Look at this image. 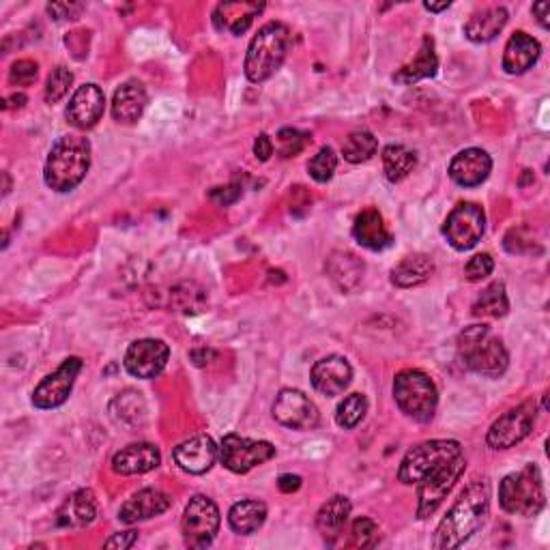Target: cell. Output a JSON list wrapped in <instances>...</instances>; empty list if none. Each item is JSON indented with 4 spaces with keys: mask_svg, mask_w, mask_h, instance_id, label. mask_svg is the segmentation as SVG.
I'll return each instance as SVG.
<instances>
[{
    "mask_svg": "<svg viewBox=\"0 0 550 550\" xmlns=\"http://www.w3.org/2000/svg\"><path fill=\"white\" fill-rule=\"evenodd\" d=\"M490 514V484L488 480L471 482L458 501L452 505V510L445 514L441 525L434 533L432 546L434 548H458L465 544L473 533L480 531Z\"/></svg>",
    "mask_w": 550,
    "mask_h": 550,
    "instance_id": "1",
    "label": "cell"
},
{
    "mask_svg": "<svg viewBox=\"0 0 550 550\" xmlns=\"http://www.w3.org/2000/svg\"><path fill=\"white\" fill-rule=\"evenodd\" d=\"M91 168V142L82 136H61L52 149L43 168V179L50 190L65 194L76 190Z\"/></svg>",
    "mask_w": 550,
    "mask_h": 550,
    "instance_id": "2",
    "label": "cell"
},
{
    "mask_svg": "<svg viewBox=\"0 0 550 550\" xmlns=\"http://www.w3.org/2000/svg\"><path fill=\"white\" fill-rule=\"evenodd\" d=\"M458 359L467 370L488 379H499L510 366V355L503 340L486 325H471L460 331Z\"/></svg>",
    "mask_w": 550,
    "mask_h": 550,
    "instance_id": "3",
    "label": "cell"
},
{
    "mask_svg": "<svg viewBox=\"0 0 550 550\" xmlns=\"http://www.w3.org/2000/svg\"><path fill=\"white\" fill-rule=\"evenodd\" d=\"M291 52V31L282 22H267L254 35L245 54V76L250 82H267L278 74Z\"/></svg>",
    "mask_w": 550,
    "mask_h": 550,
    "instance_id": "4",
    "label": "cell"
},
{
    "mask_svg": "<svg viewBox=\"0 0 550 550\" xmlns=\"http://www.w3.org/2000/svg\"><path fill=\"white\" fill-rule=\"evenodd\" d=\"M501 508L514 516H535L544 510L546 492L542 473L535 465H527L503 477L499 486Z\"/></svg>",
    "mask_w": 550,
    "mask_h": 550,
    "instance_id": "5",
    "label": "cell"
},
{
    "mask_svg": "<svg viewBox=\"0 0 550 550\" xmlns=\"http://www.w3.org/2000/svg\"><path fill=\"white\" fill-rule=\"evenodd\" d=\"M394 398L398 409L413 422L428 424L437 413V385L422 370H402L394 379Z\"/></svg>",
    "mask_w": 550,
    "mask_h": 550,
    "instance_id": "6",
    "label": "cell"
},
{
    "mask_svg": "<svg viewBox=\"0 0 550 550\" xmlns=\"http://www.w3.org/2000/svg\"><path fill=\"white\" fill-rule=\"evenodd\" d=\"M467 469L465 454L456 458H450L441 462L439 467L428 471L422 480L417 482V518L426 520L434 512H437L447 495L454 490L456 482L462 477Z\"/></svg>",
    "mask_w": 550,
    "mask_h": 550,
    "instance_id": "7",
    "label": "cell"
},
{
    "mask_svg": "<svg viewBox=\"0 0 550 550\" xmlns=\"http://www.w3.org/2000/svg\"><path fill=\"white\" fill-rule=\"evenodd\" d=\"M460 454H462V445L452 439H434V441L419 443L402 458L398 469V480L402 484L413 486L422 480L428 471L439 467L441 462L456 458Z\"/></svg>",
    "mask_w": 550,
    "mask_h": 550,
    "instance_id": "8",
    "label": "cell"
},
{
    "mask_svg": "<svg viewBox=\"0 0 550 550\" xmlns=\"http://www.w3.org/2000/svg\"><path fill=\"white\" fill-rule=\"evenodd\" d=\"M220 510L213 499L196 495L185 505L181 531L183 542L190 548H207L213 544L217 531H220Z\"/></svg>",
    "mask_w": 550,
    "mask_h": 550,
    "instance_id": "9",
    "label": "cell"
},
{
    "mask_svg": "<svg viewBox=\"0 0 550 550\" xmlns=\"http://www.w3.org/2000/svg\"><path fill=\"white\" fill-rule=\"evenodd\" d=\"M486 233V213L475 202H460L447 215L443 224V237L458 252H467L482 241Z\"/></svg>",
    "mask_w": 550,
    "mask_h": 550,
    "instance_id": "10",
    "label": "cell"
},
{
    "mask_svg": "<svg viewBox=\"0 0 550 550\" xmlns=\"http://www.w3.org/2000/svg\"><path fill=\"white\" fill-rule=\"evenodd\" d=\"M538 422V404L535 400H527L518 404L516 409L503 413L495 424L490 426L486 434V443L492 450H510V447L525 441Z\"/></svg>",
    "mask_w": 550,
    "mask_h": 550,
    "instance_id": "11",
    "label": "cell"
},
{
    "mask_svg": "<svg viewBox=\"0 0 550 550\" xmlns=\"http://www.w3.org/2000/svg\"><path fill=\"white\" fill-rule=\"evenodd\" d=\"M273 456L275 447L269 441L245 439L239 434H226L220 445V462L228 471L239 475L265 465Z\"/></svg>",
    "mask_w": 550,
    "mask_h": 550,
    "instance_id": "12",
    "label": "cell"
},
{
    "mask_svg": "<svg viewBox=\"0 0 550 550\" xmlns=\"http://www.w3.org/2000/svg\"><path fill=\"white\" fill-rule=\"evenodd\" d=\"M80 370H82V359L67 357L59 368H56L52 374H48L46 379L35 387L33 392L35 409L50 411V409H59L61 404H65L67 398L71 396V389H74Z\"/></svg>",
    "mask_w": 550,
    "mask_h": 550,
    "instance_id": "13",
    "label": "cell"
},
{
    "mask_svg": "<svg viewBox=\"0 0 550 550\" xmlns=\"http://www.w3.org/2000/svg\"><path fill=\"white\" fill-rule=\"evenodd\" d=\"M273 417L291 430H314L321 424L318 407L299 389H282L273 402Z\"/></svg>",
    "mask_w": 550,
    "mask_h": 550,
    "instance_id": "14",
    "label": "cell"
},
{
    "mask_svg": "<svg viewBox=\"0 0 550 550\" xmlns=\"http://www.w3.org/2000/svg\"><path fill=\"white\" fill-rule=\"evenodd\" d=\"M170 357L168 344L155 338H142L129 344L125 353V370L142 381H151L164 372Z\"/></svg>",
    "mask_w": 550,
    "mask_h": 550,
    "instance_id": "15",
    "label": "cell"
},
{
    "mask_svg": "<svg viewBox=\"0 0 550 550\" xmlns=\"http://www.w3.org/2000/svg\"><path fill=\"white\" fill-rule=\"evenodd\" d=\"M177 467L190 475H205L220 458V447L207 434H196V437L179 443L172 452Z\"/></svg>",
    "mask_w": 550,
    "mask_h": 550,
    "instance_id": "16",
    "label": "cell"
},
{
    "mask_svg": "<svg viewBox=\"0 0 550 550\" xmlns=\"http://www.w3.org/2000/svg\"><path fill=\"white\" fill-rule=\"evenodd\" d=\"M106 110V95L97 84H84L69 99V106L65 110L67 123L76 129H93Z\"/></svg>",
    "mask_w": 550,
    "mask_h": 550,
    "instance_id": "17",
    "label": "cell"
},
{
    "mask_svg": "<svg viewBox=\"0 0 550 550\" xmlns=\"http://www.w3.org/2000/svg\"><path fill=\"white\" fill-rule=\"evenodd\" d=\"M312 387L323 396H340L353 381V368L342 355H327L310 372Z\"/></svg>",
    "mask_w": 550,
    "mask_h": 550,
    "instance_id": "18",
    "label": "cell"
},
{
    "mask_svg": "<svg viewBox=\"0 0 550 550\" xmlns=\"http://www.w3.org/2000/svg\"><path fill=\"white\" fill-rule=\"evenodd\" d=\"M99 514V503L91 488H80L61 503L56 512V525L63 529H84L95 523Z\"/></svg>",
    "mask_w": 550,
    "mask_h": 550,
    "instance_id": "19",
    "label": "cell"
},
{
    "mask_svg": "<svg viewBox=\"0 0 550 550\" xmlns=\"http://www.w3.org/2000/svg\"><path fill=\"white\" fill-rule=\"evenodd\" d=\"M492 170V159L484 149H465L454 155L450 162V177L460 187H477L482 185Z\"/></svg>",
    "mask_w": 550,
    "mask_h": 550,
    "instance_id": "20",
    "label": "cell"
},
{
    "mask_svg": "<svg viewBox=\"0 0 550 550\" xmlns=\"http://www.w3.org/2000/svg\"><path fill=\"white\" fill-rule=\"evenodd\" d=\"M170 505H172V499L166 495V492L157 488H144L123 503V508L119 510V520L125 525H136V523H142V520L162 516L164 512L170 510Z\"/></svg>",
    "mask_w": 550,
    "mask_h": 550,
    "instance_id": "21",
    "label": "cell"
},
{
    "mask_svg": "<svg viewBox=\"0 0 550 550\" xmlns=\"http://www.w3.org/2000/svg\"><path fill=\"white\" fill-rule=\"evenodd\" d=\"M149 95L138 80L123 82L112 97V119L121 125H134L147 110Z\"/></svg>",
    "mask_w": 550,
    "mask_h": 550,
    "instance_id": "22",
    "label": "cell"
},
{
    "mask_svg": "<svg viewBox=\"0 0 550 550\" xmlns=\"http://www.w3.org/2000/svg\"><path fill=\"white\" fill-rule=\"evenodd\" d=\"M263 11L265 3H248V0L245 3H220L213 11V24L217 31L239 37Z\"/></svg>",
    "mask_w": 550,
    "mask_h": 550,
    "instance_id": "23",
    "label": "cell"
},
{
    "mask_svg": "<svg viewBox=\"0 0 550 550\" xmlns=\"http://www.w3.org/2000/svg\"><path fill=\"white\" fill-rule=\"evenodd\" d=\"M162 454L151 443H132L112 456V471L119 475H142L159 467Z\"/></svg>",
    "mask_w": 550,
    "mask_h": 550,
    "instance_id": "24",
    "label": "cell"
},
{
    "mask_svg": "<svg viewBox=\"0 0 550 550\" xmlns=\"http://www.w3.org/2000/svg\"><path fill=\"white\" fill-rule=\"evenodd\" d=\"M540 54H542V46L538 39H533L525 31H516L510 37L508 46H505V52H503L505 74L510 76L525 74V71H529L535 63H538Z\"/></svg>",
    "mask_w": 550,
    "mask_h": 550,
    "instance_id": "25",
    "label": "cell"
},
{
    "mask_svg": "<svg viewBox=\"0 0 550 550\" xmlns=\"http://www.w3.org/2000/svg\"><path fill=\"white\" fill-rule=\"evenodd\" d=\"M353 237L361 245V248L372 250V252H381L387 250L389 245L394 243L392 233H389L383 215L376 209H364L353 224Z\"/></svg>",
    "mask_w": 550,
    "mask_h": 550,
    "instance_id": "26",
    "label": "cell"
},
{
    "mask_svg": "<svg viewBox=\"0 0 550 550\" xmlns=\"http://www.w3.org/2000/svg\"><path fill=\"white\" fill-rule=\"evenodd\" d=\"M325 269H327L329 280L336 284L338 291L353 293L355 288L361 284V280H364L366 265H364V260L355 256L353 252L338 250L327 258Z\"/></svg>",
    "mask_w": 550,
    "mask_h": 550,
    "instance_id": "27",
    "label": "cell"
},
{
    "mask_svg": "<svg viewBox=\"0 0 550 550\" xmlns=\"http://www.w3.org/2000/svg\"><path fill=\"white\" fill-rule=\"evenodd\" d=\"M351 512L353 503L344 495H336L327 499V503H323V508L316 514V529L327 544H334L340 538L346 523H349Z\"/></svg>",
    "mask_w": 550,
    "mask_h": 550,
    "instance_id": "28",
    "label": "cell"
},
{
    "mask_svg": "<svg viewBox=\"0 0 550 550\" xmlns=\"http://www.w3.org/2000/svg\"><path fill=\"white\" fill-rule=\"evenodd\" d=\"M510 20V13L505 7H484L475 11L465 24V37L473 43H488L497 39Z\"/></svg>",
    "mask_w": 550,
    "mask_h": 550,
    "instance_id": "29",
    "label": "cell"
},
{
    "mask_svg": "<svg viewBox=\"0 0 550 550\" xmlns=\"http://www.w3.org/2000/svg\"><path fill=\"white\" fill-rule=\"evenodd\" d=\"M437 71H439V56H437V50H434V41L432 37H424L422 48H419L417 56L409 65H404L398 74H394V82L411 86V84H417L419 80L434 78L437 76Z\"/></svg>",
    "mask_w": 550,
    "mask_h": 550,
    "instance_id": "30",
    "label": "cell"
},
{
    "mask_svg": "<svg viewBox=\"0 0 550 550\" xmlns=\"http://www.w3.org/2000/svg\"><path fill=\"white\" fill-rule=\"evenodd\" d=\"M434 275V260L426 254H413L402 258L392 269V284L398 288H413L426 284Z\"/></svg>",
    "mask_w": 550,
    "mask_h": 550,
    "instance_id": "31",
    "label": "cell"
},
{
    "mask_svg": "<svg viewBox=\"0 0 550 550\" xmlns=\"http://www.w3.org/2000/svg\"><path fill=\"white\" fill-rule=\"evenodd\" d=\"M267 520V505L256 499H243L228 512V525L237 535H252Z\"/></svg>",
    "mask_w": 550,
    "mask_h": 550,
    "instance_id": "32",
    "label": "cell"
},
{
    "mask_svg": "<svg viewBox=\"0 0 550 550\" xmlns=\"http://www.w3.org/2000/svg\"><path fill=\"white\" fill-rule=\"evenodd\" d=\"M417 166V155L404 144H389L383 149V168L389 183H400L407 179Z\"/></svg>",
    "mask_w": 550,
    "mask_h": 550,
    "instance_id": "33",
    "label": "cell"
},
{
    "mask_svg": "<svg viewBox=\"0 0 550 550\" xmlns=\"http://www.w3.org/2000/svg\"><path fill=\"white\" fill-rule=\"evenodd\" d=\"M471 312L477 318H503L508 314L510 299H508V293H505V284L492 282L490 286H486L482 295L473 303Z\"/></svg>",
    "mask_w": 550,
    "mask_h": 550,
    "instance_id": "34",
    "label": "cell"
},
{
    "mask_svg": "<svg viewBox=\"0 0 550 550\" xmlns=\"http://www.w3.org/2000/svg\"><path fill=\"white\" fill-rule=\"evenodd\" d=\"M110 413L119 424L136 426V424H142L144 417H147V404H144L138 392H132V389H129V392H123L112 400Z\"/></svg>",
    "mask_w": 550,
    "mask_h": 550,
    "instance_id": "35",
    "label": "cell"
},
{
    "mask_svg": "<svg viewBox=\"0 0 550 550\" xmlns=\"http://www.w3.org/2000/svg\"><path fill=\"white\" fill-rule=\"evenodd\" d=\"M379 151V140L374 138V134L366 132V129H359V132H353L349 138H346L342 155L346 162L351 164H364L368 159H372Z\"/></svg>",
    "mask_w": 550,
    "mask_h": 550,
    "instance_id": "36",
    "label": "cell"
},
{
    "mask_svg": "<svg viewBox=\"0 0 550 550\" xmlns=\"http://www.w3.org/2000/svg\"><path fill=\"white\" fill-rule=\"evenodd\" d=\"M368 413V400L364 394H351L346 396L336 413V422L344 430H353L357 424H361V419Z\"/></svg>",
    "mask_w": 550,
    "mask_h": 550,
    "instance_id": "37",
    "label": "cell"
},
{
    "mask_svg": "<svg viewBox=\"0 0 550 550\" xmlns=\"http://www.w3.org/2000/svg\"><path fill=\"white\" fill-rule=\"evenodd\" d=\"M336 168H338V155L331 147H323L308 162V172L316 183H327L334 179Z\"/></svg>",
    "mask_w": 550,
    "mask_h": 550,
    "instance_id": "38",
    "label": "cell"
},
{
    "mask_svg": "<svg viewBox=\"0 0 550 550\" xmlns=\"http://www.w3.org/2000/svg\"><path fill=\"white\" fill-rule=\"evenodd\" d=\"M310 142H312V136L308 132H301V129H293V127H284L278 132V153L284 159L295 157L301 151H306Z\"/></svg>",
    "mask_w": 550,
    "mask_h": 550,
    "instance_id": "39",
    "label": "cell"
},
{
    "mask_svg": "<svg viewBox=\"0 0 550 550\" xmlns=\"http://www.w3.org/2000/svg\"><path fill=\"white\" fill-rule=\"evenodd\" d=\"M71 84H74V74H71V71L67 67H56L48 82H46V101L50 106L54 104H59V101L69 93L71 89Z\"/></svg>",
    "mask_w": 550,
    "mask_h": 550,
    "instance_id": "40",
    "label": "cell"
},
{
    "mask_svg": "<svg viewBox=\"0 0 550 550\" xmlns=\"http://www.w3.org/2000/svg\"><path fill=\"white\" fill-rule=\"evenodd\" d=\"M190 288H192V282L190 284H181L175 288V293H172V297H175V308L179 312H185V314H196L202 310V306H205V301H207V293L202 291L200 286H196L192 295H187L190 293Z\"/></svg>",
    "mask_w": 550,
    "mask_h": 550,
    "instance_id": "41",
    "label": "cell"
},
{
    "mask_svg": "<svg viewBox=\"0 0 550 550\" xmlns=\"http://www.w3.org/2000/svg\"><path fill=\"white\" fill-rule=\"evenodd\" d=\"M379 540V525L374 523L372 518L361 516L357 518L353 527H351V538H349V546L353 548H372Z\"/></svg>",
    "mask_w": 550,
    "mask_h": 550,
    "instance_id": "42",
    "label": "cell"
},
{
    "mask_svg": "<svg viewBox=\"0 0 550 550\" xmlns=\"http://www.w3.org/2000/svg\"><path fill=\"white\" fill-rule=\"evenodd\" d=\"M39 76V65L31 59H22L11 65L9 82L13 86H31Z\"/></svg>",
    "mask_w": 550,
    "mask_h": 550,
    "instance_id": "43",
    "label": "cell"
},
{
    "mask_svg": "<svg viewBox=\"0 0 550 550\" xmlns=\"http://www.w3.org/2000/svg\"><path fill=\"white\" fill-rule=\"evenodd\" d=\"M492 269H495V260H492L490 254H475L465 265V278L469 282H482L492 273Z\"/></svg>",
    "mask_w": 550,
    "mask_h": 550,
    "instance_id": "44",
    "label": "cell"
},
{
    "mask_svg": "<svg viewBox=\"0 0 550 550\" xmlns=\"http://www.w3.org/2000/svg\"><path fill=\"white\" fill-rule=\"evenodd\" d=\"M86 5L82 3H52L48 5V13L56 22H65V20H78L84 13Z\"/></svg>",
    "mask_w": 550,
    "mask_h": 550,
    "instance_id": "45",
    "label": "cell"
},
{
    "mask_svg": "<svg viewBox=\"0 0 550 550\" xmlns=\"http://www.w3.org/2000/svg\"><path fill=\"white\" fill-rule=\"evenodd\" d=\"M241 196V187L239 185H228V187H215L211 192V198L220 202V205H233L235 200H239Z\"/></svg>",
    "mask_w": 550,
    "mask_h": 550,
    "instance_id": "46",
    "label": "cell"
},
{
    "mask_svg": "<svg viewBox=\"0 0 550 550\" xmlns=\"http://www.w3.org/2000/svg\"><path fill=\"white\" fill-rule=\"evenodd\" d=\"M136 542H138V531H125V533H114L112 538L104 542V546L125 550V548H132Z\"/></svg>",
    "mask_w": 550,
    "mask_h": 550,
    "instance_id": "47",
    "label": "cell"
},
{
    "mask_svg": "<svg viewBox=\"0 0 550 550\" xmlns=\"http://www.w3.org/2000/svg\"><path fill=\"white\" fill-rule=\"evenodd\" d=\"M254 155L256 159H260V162H269L271 155H273V142L267 134H260L254 142Z\"/></svg>",
    "mask_w": 550,
    "mask_h": 550,
    "instance_id": "48",
    "label": "cell"
},
{
    "mask_svg": "<svg viewBox=\"0 0 550 550\" xmlns=\"http://www.w3.org/2000/svg\"><path fill=\"white\" fill-rule=\"evenodd\" d=\"M278 486L282 492H286V495H291V492H297L301 488V477L293 475V473H284V475H280Z\"/></svg>",
    "mask_w": 550,
    "mask_h": 550,
    "instance_id": "49",
    "label": "cell"
},
{
    "mask_svg": "<svg viewBox=\"0 0 550 550\" xmlns=\"http://www.w3.org/2000/svg\"><path fill=\"white\" fill-rule=\"evenodd\" d=\"M533 16L538 18V24L544 28V31H548V3L546 0H540V3L533 5Z\"/></svg>",
    "mask_w": 550,
    "mask_h": 550,
    "instance_id": "50",
    "label": "cell"
},
{
    "mask_svg": "<svg viewBox=\"0 0 550 550\" xmlns=\"http://www.w3.org/2000/svg\"><path fill=\"white\" fill-rule=\"evenodd\" d=\"M24 104H26V95L16 93V95H11V97H7V99L3 101V108H5V110H11V108H22Z\"/></svg>",
    "mask_w": 550,
    "mask_h": 550,
    "instance_id": "51",
    "label": "cell"
},
{
    "mask_svg": "<svg viewBox=\"0 0 550 550\" xmlns=\"http://www.w3.org/2000/svg\"><path fill=\"white\" fill-rule=\"evenodd\" d=\"M450 7H452L450 0H445V3H424V9L430 11V13H441V11L450 9Z\"/></svg>",
    "mask_w": 550,
    "mask_h": 550,
    "instance_id": "52",
    "label": "cell"
}]
</instances>
